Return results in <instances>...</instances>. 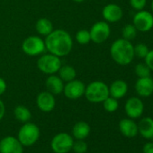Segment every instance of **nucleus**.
<instances>
[{
    "label": "nucleus",
    "mask_w": 153,
    "mask_h": 153,
    "mask_svg": "<svg viewBox=\"0 0 153 153\" xmlns=\"http://www.w3.org/2000/svg\"><path fill=\"white\" fill-rule=\"evenodd\" d=\"M14 115L16 120L19 122L25 123L27 122H30L32 118V113L29 108H27L25 105H17L14 109Z\"/></svg>",
    "instance_id": "5701e85b"
},
{
    "label": "nucleus",
    "mask_w": 153,
    "mask_h": 153,
    "mask_svg": "<svg viewBox=\"0 0 153 153\" xmlns=\"http://www.w3.org/2000/svg\"><path fill=\"white\" fill-rule=\"evenodd\" d=\"M22 50L28 56L35 57L42 55L46 51L44 40L37 35L29 36L24 40L22 43Z\"/></svg>",
    "instance_id": "423d86ee"
},
{
    "label": "nucleus",
    "mask_w": 153,
    "mask_h": 153,
    "mask_svg": "<svg viewBox=\"0 0 153 153\" xmlns=\"http://www.w3.org/2000/svg\"><path fill=\"white\" fill-rule=\"evenodd\" d=\"M74 2H76V3H82V2H84L85 0H73Z\"/></svg>",
    "instance_id": "f704fd0d"
},
{
    "label": "nucleus",
    "mask_w": 153,
    "mask_h": 153,
    "mask_svg": "<svg viewBox=\"0 0 153 153\" xmlns=\"http://www.w3.org/2000/svg\"><path fill=\"white\" fill-rule=\"evenodd\" d=\"M132 25L137 31L147 33L153 28V14L146 10L138 11L132 19Z\"/></svg>",
    "instance_id": "1a4fd4ad"
},
{
    "label": "nucleus",
    "mask_w": 153,
    "mask_h": 153,
    "mask_svg": "<svg viewBox=\"0 0 153 153\" xmlns=\"http://www.w3.org/2000/svg\"><path fill=\"white\" fill-rule=\"evenodd\" d=\"M88 144L84 140H76L74 141L72 149L75 153H86L88 151Z\"/></svg>",
    "instance_id": "cd10ccee"
},
{
    "label": "nucleus",
    "mask_w": 153,
    "mask_h": 153,
    "mask_svg": "<svg viewBox=\"0 0 153 153\" xmlns=\"http://www.w3.org/2000/svg\"><path fill=\"white\" fill-rule=\"evenodd\" d=\"M41 131L39 127L31 122L25 123L18 131L17 139L24 147L34 145L40 139Z\"/></svg>",
    "instance_id": "20e7f679"
},
{
    "label": "nucleus",
    "mask_w": 153,
    "mask_h": 153,
    "mask_svg": "<svg viewBox=\"0 0 153 153\" xmlns=\"http://www.w3.org/2000/svg\"><path fill=\"white\" fill-rule=\"evenodd\" d=\"M103 106L104 109L108 112V113H114L115 111H117L118 107H119V103H118V99L114 98L112 97H108L104 102H103Z\"/></svg>",
    "instance_id": "393cba45"
},
{
    "label": "nucleus",
    "mask_w": 153,
    "mask_h": 153,
    "mask_svg": "<svg viewBox=\"0 0 153 153\" xmlns=\"http://www.w3.org/2000/svg\"><path fill=\"white\" fill-rule=\"evenodd\" d=\"M61 65H62V61L60 58L50 52L42 54L37 59L38 69L48 76L52 74H57Z\"/></svg>",
    "instance_id": "39448f33"
},
{
    "label": "nucleus",
    "mask_w": 153,
    "mask_h": 153,
    "mask_svg": "<svg viewBox=\"0 0 153 153\" xmlns=\"http://www.w3.org/2000/svg\"><path fill=\"white\" fill-rule=\"evenodd\" d=\"M137 29L133 25H126L122 30V36L127 41L133 40L137 35Z\"/></svg>",
    "instance_id": "a878e982"
},
{
    "label": "nucleus",
    "mask_w": 153,
    "mask_h": 153,
    "mask_svg": "<svg viewBox=\"0 0 153 153\" xmlns=\"http://www.w3.org/2000/svg\"><path fill=\"white\" fill-rule=\"evenodd\" d=\"M110 55L115 63L121 66H126L134 59V46L131 41L123 38L117 39L110 47Z\"/></svg>",
    "instance_id": "f03ea898"
},
{
    "label": "nucleus",
    "mask_w": 153,
    "mask_h": 153,
    "mask_svg": "<svg viewBox=\"0 0 153 153\" xmlns=\"http://www.w3.org/2000/svg\"><path fill=\"white\" fill-rule=\"evenodd\" d=\"M138 131L145 139L153 138V119L150 117L142 118L138 123Z\"/></svg>",
    "instance_id": "aec40b11"
},
{
    "label": "nucleus",
    "mask_w": 153,
    "mask_h": 153,
    "mask_svg": "<svg viewBox=\"0 0 153 153\" xmlns=\"http://www.w3.org/2000/svg\"><path fill=\"white\" fill-rule=\"evenodd\" d=\"M64 85L65 83L56 74L49 75L45 80V87L47 88V91L53 94L54 96L59 95L63 92Z\"/></svg>",
    "instance_id": "dca6fc26"
},
{
    "label": "nucleus",
    "mask_w": 153,
    "mask_h": 153,
    "mask_svg": "<svg viewBox=\"0 0 153 153\" xmlns=\"http://www.w3.org/2000/svg\"><path fill=\"white\" fill-rule=\"evenodd\" d=\"M73 143L74 140L71 134L59 132L52 138L51 147L54 153H68L72 149Z\"/></svg>",
    "instance_id": "0eeeda50"
},
{
    "label": "nucleus",
    "mask_w": 153,
    "mask_h": 153,
    "mask_svg": "<svg viewBox=\"0 0 153 153\" xmlns=\"http://www.w3.org/2000/svg\"><path fill=\"white\" fill-rule=\"evenodd\" d=\"M136 93L141 97H148L153 94V79L151 76L139 78L135 83Z\"/></svg>",
    "instance_id": "2eb2a0df"
},
{
    "label": "nucleus",
    "mask_w": 153,
    "mask_h": 153,
    "mask_svg": "<svg viewBox=\"0 0 153 153\" xmlns=\"http://www.w3.org/2000/svg\"><path fill=\"white\" fill-rule=\"evenodd\" d=\"M84 96L90 103H103L109 97V87L103 81L95 80L86 86Z\"/></svg>",
    "instance_id": "7ed1b4c3"
},
{
    "label": "nucleus",
    "mask_w": 153,
    "mask_h": 153,
    "mask_svg": "<svg viewBox=\"0 0 153 153\" xmlns=\"http://www.w3.org/2000/svg\"><path fill=\"white\" fill-rule=\"evenodd\" d=\"M35 30L37 33L41 36L46 37L49 35L54 29H53V25L52 22L48 19V18H40L37 20L35 24Z\"/></svg>",
    "instance_id": "412c9836"
},
{
    "label": "nucleus",
    "mask_w": 153,
    "mask_h": 153,
    "mask_svg": "<svg viewBox=\"0 0 153 153\" xmlns=\"http://www.w3.org/2000/svg\"><path fill=\"white\" fill-rule=\"evenodd\" d=\"M90 125L84 121L76 123L72 128V137L76 140H85L90 134Z\"/></svg>",
    "instance_id": "6ab92c4d"
},
{
    "label": "nucleus",
    "mask_w": 153,
    "mask_h": 153,
    "mask_svg": "<svg viewBox=\"0 0 153 153\" xmlns=\"http://www.w3.org/2000/svg\"><path fill=\"white\" fill-rule=\"evenodd\" d=\"M102 16L107 23H116L123 18V12L116 4H108L102 10Z\"/></svg>",
    "instance_id": "4468645a"
},
{
    "label": "nucleus",
    "mask_w": 153,
    "mask_h": 153,
    "mask_svg": "<svg viewBox=\"0 0 153 153\" xmlns=\"http://www.w3.org/2000/svg\"><path fill=\"white\" fill-rule=\"evenodd\" d=\"M149 51V47L145 43H138L134 46V55L140 59H144Z\"/></svg>",
    "instance_id": "c85d7f7f"
},
{
    "label": "nucleus",
    "mask_w": 153,
    "mask_h": 153,
    "mask_svg": "<svg viewBox=\"0 0 153 153\" xmlns=\"http://www.w3.org/2000/svg\"><path fill=\"white\" fill-rule=\"evenodd\" d=\"M150 7H151V10H152V13H153V0L151 1V5H150Z\"/></svg>",
    "instance_id": "c9c22d12"
},
{
    "label": "nucleus",
    "mask_w": 153,
    "mask_h": 153,
    "mask_svg": "<svg viewBox=\"0 0 153 153\" xmlns=\"http://www.w3.org/2000/svg\"><path fill=\"white\" fill-rule=\"evenodd\" d=\"M75 38H76V42L81 45H86L91 42L89 30H86V29H81L76 32Z\"/></svg>",
    "instance_id": "b1692460"
},
{
    "label": "nucleus",
    "mask_w": 153,
    "mask_h": 153,
    "mask_svg": "<svg viewBox=\"0 0 153 153\" xmlns=\"http://www.w3.org/2000/svg\"><path fill=\"white\" fill-rule=\"evenodd\" d=\"M58 76L64 83H67L76 79V69L70 65H61L60 68L58 71Z\"/></svg>",
    "instance_id": "4be33fe9"
},
{
    "label": "nucleus",
    "mask_w": 153,
    "mask_h": 153,
    "mask_svg": "<svg viewBox=\"0 0 153 153\" xmlns=\"http://www.w3.org/2000/svg\"><path fill=\"white\" fill-rule=\"evenodd\" d=\"M124 110L127 116L131 119H137L141 116L144 111V105L139 97H130L124 105Z\"/></svg>",
    "instance_id": "f8f14e48"
},
{
    "label": "nucleus",
    "mask_w": 153,
    "mask_h": 153,
    "mask_svg": "<svg viewBox=\"0 0 153 153\" xmlns=\"http://www.w3.org/2000/svg\"><path fill=\"white\" fill-rule=\"evenodd\" d=\"M85 90H86L85 83L79 79H75L71 81L65 83L62 93L67 98L70 100H76L82 97L85 95Z\"/></svg>",
    "instance_id": "9d476101"
},
{
    "label": "nucleus",
    "mask_w": 153,
    "mask_h": 153,
    "mask_svg": "<svg viewBox=\"0 0 153 153\" xmlns=\"http://www.w3.org/2000/svg\"><path fill=\"white\" fill-rule=\"evenodd\" d=\"M37 107L43 113H50L56 106V99L53 94L49 91H42L36 97Z\"/></svg>",
    "instance_id": "9b49d317"
},
{
    "label": "nucleus",
    "mask_w": 153,
    "mask_h": 153,
    "mask_svg": "<svg viewBox=\"0 0 153 153\" xmlns=\"http://www.w3.org/2000/svg\"><path fill=\"white\" fill-rule=\"evenodd\" d=\"M7 85L6 80L0 76V97L7 91Z\"/></svg>",
    "instance_id": "2f4dec72"
},
{
    "label": "nucleus",
    "mask_w": 153,
    "mask_h": 153,
    "mask_svg": "<svg viewBox=\"0 0 153 153\" xmlns=\"http://www.w3.org/2000/svg\"><path fill=\"white\" fill-rule=\"evenodd\" d=\"M89 33L91 42H95L96 44H101L105 42L110 36V25L105 21H98L91 26Z\"/></svg>",
    "instance_id": "6e6552de"
},
{
    "label": "nucleus",
    "mask_w": 153,
    "mask_h": 153,
    "mask_svg": "<svg viewBox=\"0 0 153 153\" xmlns=\"http://www.w3.org/2000/svg\"><path fill=\"white\" fill-rule=\"evenodd\" d=\"M119 130L121 133L127 138L135 137L138 131V124L131 118H123L119 123Z\"/></svg>",
    "instance_id": "f3484780"
},
{
    "label": "nucleus",
    "mask_w": 153,
    "mask_h": 153,
    "mask_svg": "<svg viewBox=\"0 0 153 153\" xmlns=\"http://www.w3.org/2000/svg\"><path fill=\"white\" fill-rule=\"evenodd\" d=\"M145 64L149 67V68L153 71V50H149L146 57L144 58Z\"/></svg>",
    "instance_id": "7c9ffc66"
},
{
    "label": "nucleus",
    "mask_w": 153,
    "mask_h": 153,
    "mask_svg": "<svg viewBox=\"0 0 153 153\" xmlns=\"http://www.w3.org/2000/svg\"><path fill=\"white\" fill-rule=\"evenodd\" d=\"M135 73L138 78H145V76H149L151 70L149 67L144 63H138L135 67Z\"/></svg>",
    "instance_id": "bb28decb"
},
{
    "label": "nucleus",
    "mask_w": 153,
    "mask_h": 153,
    "mask_svg": "<svg viewBox=\"0 0 153 153\" xmlns=\"http://www.w3.org/2000/svg\"><path fill=\"white\" fill-rule=\"evenodd\" d=\"M0 153H24V146L14 136H7L0 140Z\"/></svg>",
    "instance_id": "ddd939ff"
},
{
    "label": "nucleus",
    "mask_w": 153,
    "mask_h": 153,
    "mask_svg": "<svg viewBox=\"0 0 153 153\" xmlns=\"http://www.w3.org/2000/svg\"><path fill=\"white\" fill-rule=\"evenodd\" d=\"M143 153H153V142H147L142 149Z\"/></svg>",
    "instance_id": "473e14b6"
},
{
    "label": "nucleus",
    "mask_w": 153,
    "mask_h": 153,
    "mask_svg": "<svg viewBox=\"0 0 153 153\" xmlns=\"http://www.w3.org/2000/svg\"><path fill=\"white\" fill-rule=\"evenodd\" d=\"M5 114H6V105L5 103L0 99V121L4 118Z\"/></svg>",
    "instance_id": "72a5a7b5"
},
{
    "label": "nucleus",
    "mask_w": 153,
    "mask_h": 153,
    "mask_svg": "<svg viewBox=\"0 0 153 153\" xmlns=\"http://www.w3.org/2000/svg\"><path fill=\"white\" fill-rule=\"evenodd\" d=\"M44 42L46 51L59 58L68 55L73 48L71 35L63 29L53 30L45 37Z\"/></svg>",
    "instance_id": "f257e3e1"
},
{
    "label": "nucleus",
    "mask_w": 153,
    "mask_h": 153,
    "mask_svg": "<svg viewBox=\"0 0 153 153\" xmlns=\"http://www.w3.org/2000/svg\"><path fill=\"white\" fill-rule=\"evenodd\" d=\"M128 92V85L123 79H116L114 80L109 87V96L116 98L121 99Z\"/></svg>",
    "instance_id": "a211bd4d"
},
{
    "label": "nucleus",
    "mask_w": 153,
    "mask_h": 153,
    "mask_svg": "<svg viewBox=\"0 0 153 153\" xmlns=\"http://www.w3.org/2000/svg\"><path fill=\"white\" fill-rule=\"evenodd\" d=\"M147 0H130V5L131 7L137 11L143 10L146 7Z\"/></svg>",
    "instance_id": "c756f323"
}]
</instances>
